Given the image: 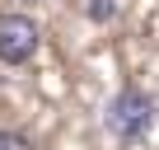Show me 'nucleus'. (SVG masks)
Wrapping results in <instances>:
<instances>
[{"mask_svg": "<svg viewBox=\"0 0 159 150\" xmlns=\"http://www.w3.org/2000/svg\"><path fill=\"white\" fill-rule=\"evenodd\" d=\"M154 113H159V103H154L145 89L126 85V89H117V94L108 99V108H103V127H108L112 141H140V136L154 127Z\"/></svg>", "mask_w": 159, "mask_h": 150, "instance_id": "1", "label": "nucleus"}, {"mask_svg": "<svg viewBox=\"0 0 159 150\" xmlns=\"http://www.w3.org/2000/svg\"><path fill=\"white\" fill-rule=\"evenodd\" d=\"M84 10H89V19H98V24H108V19L117 14V0H89Z\"/></svg>", "mask_w": 159, "mask_h": 150, "instance_id": "3", "label": "nucleus"}, {"mask_svg": "<svg viewBox=\"0 0 159 150\" xmlns=\"http://www.w3.org/2000/svg\"><path fill=\"white\" fill-rule=\"evenodd\" d=\"M38 47H42V28L28 14H0V61H5V66L33 61Z\"/></svg>", "mask_w": 159, "mask_h": 150, "instance_id": "2", "label": "nucleus"}, {"mask_svg": "<svg viewBox=\"0 0 159 150\" xmlns=\"http://www.w3.org/2000/svg\"><path fill=\"white\" fill-rule=\"evenodd\" d=\"M0 150H28V141L19 131H0Z\"/></svg>", "mask_w": 159, "mask_h": 150, "instance_id": "4", "label": "nucleus"}]
</instances>
